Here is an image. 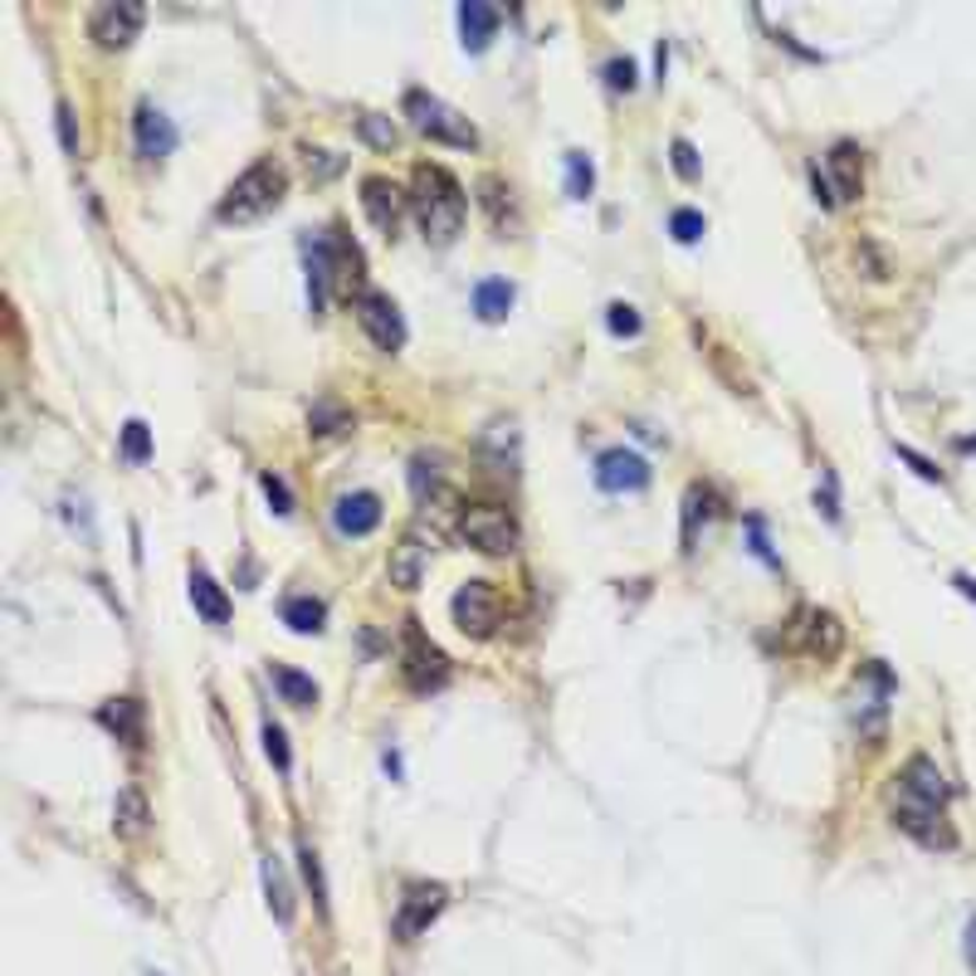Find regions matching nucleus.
I'll return each mask as SVG.
<instances>
[{"label":"nucleus","instance_id":"obj_1","mask_svg":"<svg viewBox=\"0 0 976 976\" xmlns=\"http://www.w3.org/2000/svg\"><path fill=\"white\" fill-rule=\"evenodd\" d=\"M411 200H415L425 240L449 245L454 235L464 230V210H469V200H464V186L445 172V166H415V196Z\"/></svg>","mask_w":976,"mask_h":976},{"label":"nucleus","instance_id":"obj_2","mask_svg":"<svg viewBox=\"0 0 976 976\" xmlns=\"http://www.w3.org/2000/svg\"><path fill=\"white\" fill-rule=\"evenodd\" d=\"M283 191H289V172H283L274 156H264V162H254L230 191H225L220 220H235V225H240V220H259L264 210L279 206Z\"/></svg>","mask_w":976,"mask_h":976},{"label":"nucleus","instance_id":"obj_3","mask_svg":"<svg viewBox=\"0 0 976 976\" xmlns=\"http://www.w3.org/2000/svg\"><path fill=\"white\" fill-rule=\"evenodd\" d=\"M459 532L484 557H508V552H518V538H523V532H518V518L498 503H469L459 513Z\"/></svg>","mask_w":976,"mask_h":976},{"label":"nucleus","instance_id":"obj_4","mask_svg":"<svg viewBox=\"0 0 976 976\" xmlns=\"http://www.w3.org/2000/svg\"><path fill=\"white\" fill-rule=\"evenodd\" d=\"M405 118L415 122V132H425V138H435V142H449V147H474V142H479L474 122L464 118V112H454L445 98L425 94V88H411V94H405Z\"/></svg>","mask_w":976,"mask_h":976},{"label":"nucleus","instance_id":"obj_5","mask_svg":"<svg viewBox=\"0 0 976 976\" xmlns=\"http://www.w3.org/2000/svg\"><path fill=\"white\" fill-rule=\"evenodd\" d=\"M445 899H449L445 883H425V879L405 883V889H401V903H395V937H401V942H415L440 913H445Z\"/></svg>","mask_w":976,"mask_h":976},{"label":"nucleus","instance_id":"obj_6","mask_svg":"<svg viewBox=\"0 0 976 976\" xmlns=\"http://www.w3.org/2000/svg\"><path fill=\"white\" fill-rule=\"evenodd\" d=\"M893 825H899L903 835H913L923 849H952V845H957V835H952V825H947V815H942V805L893 796Z\"/></svg>","mask_w":976,"mask_h":976},{"label":"nucleus","instance_id":"obj_7","mask_svg":"<svg viewBox=\"0 0 976 976\" xmlns=\"http://www.w3.org/2000/svg\"><path fill=\"white\" fill-rule=\"evenodd\" d=\"M454 626H459L464 635H474V640H488L498 626V610H503V600H498L494 582H464L459 592H454Z\"/></svg>","mask_w":976,"mask_h":976},{"label":"nucleus","instance_id":"obj_8","mask_svg":"<svg viewBox=\"0 0 976 976\" xmlns=\"http://www.w3.org/2000/svg\"><path fill=\"white\" fill-rule=\"evenodd\" d=\"M357 323L367 327V337L377 343L381 351H401L405 343V323H401V308L386 299L381 289H361L357 293Z\"/></svg>","mask_w":976,"mask_h":976},{"label":"nucleus","instance_id":"obj_9","mask_svg":"<svg viewBox=\"0 0 976 976\" xmlns=\"http://www.w3.org/2000/svg\"><path fill=\"white\" fill-rule=\"evenodd\" d=\"M449 679V660L445 650H435V644L425 640V635L415 630V620L405 626V684L420 688V694H430V688H440Z\"/></svg>","mask_w":976,"mask_h":976},{"label":"nucleus","instance_id":"obj_10","mask_svg":"<svg viewBox=\"0 0 976 976\" xmlns=\"http://www.w3.org/2000/svg\"><path fill=\"white\" fill-rule=\"evenodd\" d=\"M142 20H147L142 6H132V0H112V6L94 10V25H88V30H94V40L104 44V50H122V44L138 40Z\"/></svg>","mask_w":976,"mask_h":976},{"label":"nucleus","instance_id":"obj_11","mask_svg":"<svg viewBox=\"0 0 976 976\" xmlns=\"http://www.w3.org/2000/svg\"><path fill=\"white\" fill-rule=\"evenodd\" d=\"M596 484L606 488V494H635V488L650 484V464L635 449H606L596 459Z\"/></svg>","mask_w":976,"mask_h":976},{"label":"nucleus","instance_id":"obj_12","mask_svg":"<svg viewBox=\"0 0 976 976\" xmlns=\"http://www.w3.org/2000/svg\"><path fill=\"white\" fill-rule=\"evenodd\" d=\"M899 787H893V796H908V801H928V805H942L947 801V777H942V767L933 762V757H908L899 777Z\"/></svg>","mask_w":976,"mask_h":976},{"label":"nucleus","instance_id":"obj_13","mask_svg":"<svg viewBox=\"0 0 976 976\" xmlns=\"http://www.w3.org/2000/svg\"><path fill=\"white\" fill-rule=\"evenodd\" d=\"M361 206H367V215H371V225L391 240L395 230H401V215H405V200H401V191L391 186L386 176H367L361 181Z\"/></svg>","mask_w":976,"mask_h":976},{"label":"nucleus","instance_id":"obj_14","mask_svg":"<svg viewBox=\"0 0 976 976\" xmlns=\"http://www.w3.org/2000/svg\"><path fill=\"white\" fill-rule=\"evenodd\" d=\"M333 523L343 538H367L371 528L381 523V498L367 494V488H357V494H343L333 503Z\"/></svg>","mask_w":976,"mask_h":976},{"label":"nucleus","instance_id":"obj_15","mask_svg":"<svg viewBox=\"0 0 976 976\" xmlns=\"http://www.w3.org/2000/svg\"><path fill=\"white\" fill-rule=\"evenodd\" d=\"M132 122H138V152L147 156V162H162V156L176 147V128H172V118H166L162 108L142 104Z\"/></svg>","mask_w":976,"mask_h":976},{"label":"nucleus","instance_id":"obj_16","mask_svg":"<svg viewBox=\"0 0 976 976\" xmlns=\"http://www.w3.org/2000/svg\"><path fill=\"white\" fill-rule=\"evenodd\" d=\"M825 176H831L835 200H859L865 191V172H859V147L855 142H839L831 156H825Z\"/></svg>","mask_w":976,"mask_h":976},{"label":"nucleus","instance_id":"obj_17","mask_svg":"<svg viewBox=\"0 0 976 976\" xmlns=\"http://www.w3.org/2000/svg\"><path fill=\"white\" fill-rule=\"evenodd\" d=\"M801 644L805 654H821V660H835L839 644H845V630L831 610H805L801 616Z\"/></svg>","mask_w":976,"mask_h":976},{"label":"nucleus","instance_id":"obj_18","mask_svg":"<svg viewBox=\"0 0 976 976\" xmlns=\"http://www.w3.org/2000/svg\"><path fill=\"white\" fill-rule=\"evenodd\" d=\"M386 572H391V586H401V592H415L420 576H425V542H420L415 532H405V538L391 547V562H386Z\"/></svg>","mask_w":976,"mask_h":976},{"label":"nucleus","instance_id":"obj_19","mask_svg":"<svg viewBox=\"0 0 976 976\" xmlns=\"http://www.w3.org/2000/svg\"><path fill=\"white\" fill-rule=\"evenodd\" d=\"M98 723H104L108 733H118V742H142V703L138 698H108L104 708H98Z\"/></svg>","mask_w":976,"mask_h":976},{"label":"nucleus","instance_id":"obj_20","mask_svg":"<svg viewBox=\"0 0 976 976\" xmlns=\"http://www.w3.org/2000/svg\"><path fill=\"white\" fill-rule=\"evenodd\" d=\"M147 821H152V811H147V796L138 787H122L118 791V805H112V831H118L122 839H138L147 835Z\"/></svg>","mask_w":976,"mask_h":976},{"label":"nucleus","instance_id":"obj_21","mask_svg":"<svg viewBox=\"0 0 976 976\" xmlns=\"http://www.w3.org/2000/svg\"><path fill=\"white\" fill-rule=\"evenodd\" d=\"M498 30V10L484 6V0H464L459 6V35H464V50H484Z\"/></svg>","mask_w":976,"mask_h":976},{"label":"nucleus","instance_id":"obj_22","mask_svg":"<svg viewBox=\"0 0 976 976\" xmlns=\"http://www.w3.org/2000/svg\"><path fill=\"white\" fill-rule=\"evenodd\" d=\"M518 303V289L508 279H484L479 289H474V313L484 317V323H503L508 313H513Z\"/></svg>","mask_w":976,"mask_h":976},{"label":"nucleus","instance_id":"obj_23","mask_svg":"<svg viewBox=\"0 0 976 976\" xmlns=\"http://www.w3.org/2000/svg\"><path fill=\"white\" fill-rule=\"evenodd\" d=\"M191 606H196L210 626H225V620H230V600H225V592L215 586L210 572H191Z\"/></svg>","mask_w":976,"mask_h":976},{"label":"nucleus","instance_id":"obj_24","mask_svg":"<svg viewBox=\"0 0 976 976\" xmlns=\"http://www.w3.org/2000/svg\"><path fill=\"white\" fill-rule=\"evenodd\" d=\"M323 620H327L323 600H313V596H293V600H283V626H289V630L317 635V630H323Z\"/></svg>","mask_w":976,"mask_h":976},{"label":"nucleus","instance_id":"obj_25","mask_svg":"<svg viewBox=\"0 0 976 976\" xmlns=\"http://www.w3.org/2000/svg\"><path fill=\"white\" fill-rule=\"evenodd\" d=\"M264 893H269V908H274L279 923H293V889H289V879H283L274 855L264 859Z\"/></svg>","mask_w":976,"mask_h":976},{"label":"nucleus","instance_id":"obj_26","mask_svg":"<svg viewBox=\"0 0 976 976\" xmlns=\"http://www.w3.org/2000/svg\"><path fill=\"white\" fill-rule=\"evenodd\" d=\"M274 684H279V694L293 703V708H313L317 703V684L313 679H303L299 669H289V664H274Z\"/></svg>","mask_w":976,"mask_h":976},{"label":"nucleus","instance_id":"obj_27","mask_svg":"<svg viewBox=\"0 0 976 976\" xmlns=\"http://www.w3.org/2000/svg\"><path fill=\"white\" fill-rule=\"evenodd\" d=\"M596 186V172H592V156L586 152H566V196L572 200H586Z\"/></svg>","mask_w":976,"mask_h":976},{"label":"nucleus","instance_id":"obj_28","mask_svg":"<svg viewBox=\"0 0 976 976\" xmlns=\"http://www.w3.org/2000/svg\"><path fill=\"white\" fill-rule=\"evenodd\" d=\"M698 518H713V494L708 488H688V503H684V542L694 552V538H698Z\"/></svg>","mask_w":976,"mask_h":976},{"label":"nucleus","instance_id":"obj_29","mask_svg":"<svg viewBox=\"0 0 976 976\" xmlns=\"http://www.w3.org/2000/svg\"><path fill=\"white\" fill-rule=\"evenodd\" d=\"M308 425H313V435H323V440L327 435H343V430H347V411L337 401H317L313 415H308Z\"/></svg>","mask_w":976,"mask_h":976},{"label":"nucleus","instance_id":"obj_30","mask_svg":"<svg viewBox=\"0 0 976 976\" xmlns=\"http://www.w3.org/2000/svg\"><path fill=\"white\" fill-rule=\"evenodd\" d=\"M411 488H415L420 503L440 494V469H435V459H425V454H420V459L411 464Z\"/></svg>","mask_w":976,"mask_h":976},{"label":"nucleus","instance_id":"obj_31","mask_svg":"<svg viewBox=\"0 0 976 976\" xmlns=\"http://www.w3.org/2000/svg\"><path fill=\"white\" fill-rule=\"evenodd\" d=\"M669 230H674L679 245H698V240H703V215H698V210H674Z\"/></svg>","mask_w":976,"mask_h":976},{"label":"nucleus","instance_id":"obj_32","mask_svg":"<svg viewBox=\"0 0 976 976\" xmlns=\"http://www.w3.org/2000/svg\"><path fill=\"white\" fill-rule=\"evenodd\" d=\"M122 449H128V459H147V449H152V435H147L142 420H128V425H122Z\"/></svg>","mask_w":976,"mask_h":976},{"label":"nucleus","instance_id":"obj_33","mask_svg":"<svg viewBox=\"0 0 976 976\" xmlns=\"http://www.w3.org/2000/svg\"><path fill=\"white\" fill-rule=\"evenodd\" d=\"M606 313H610V317H606L610 333H620V337H635V333H640V313H635L630 303H610Z\"/></svg>","mask_w":976,"mask_h":976},{"label":"nucleus","instance_id":"obj_34","mask_svg":"<svg viewBox=\"0 0 976 976\" xmlns=\"http://www.w3.org/2000/svg\"><path fill=\"white\" fill-rule=\"evenodd\" d=\"M299 859H303V879H308L313 899H317V903H327V889H323V869H317V855H313L308 845H303V855H299Z\"/></svg>","mask_w":976,"mask_h":976},{"label":"nucleus","instance_id":"obj_35","mask_svg":"<svg viewBox=\"0 0 976 976\" xmlns=\"http://www.w3.org/2000/svg\"><path fill=\"white\" fill-rule=\"evenodd\" d=\"M361 132H367V142H377V147H391L395 142V128L386 118H377V112H367L361 118Z\"/></svg>","mask_w":976,"mask_h":976},{"label":"nucleus","instance_id":"obj_36","mask_svg":"<svg viewBox=\"0 0 976 976\" xmlns=\"http://www.w3.org/2000/svg\"><path fill=\"white\" fill-rule=\"evenodd\" d=\"M264 752H269V762H274L279 771H289V742H283V733L269 723L264 728Z\"/></svg>","mask_w":976,"mask_h":976},{"label":"nucleus","instance_id":"obj_37","mask_svg":"<svg viewBox=\"0 0 976 976\" xmlns=\"http://www.w3.org/2000/svg\"><path fill=\"white\" fill-rule=\"evenodd\" d=\"M264 494H269V503H274V513H293V498H289V488H283V479L279 474H264Z\"/></svg>","mask_w":976,"mask_h":976},{"label":"nucleus","instance_id":"obj_38","mask_svg":"<svg viewBox=\"0 0 976 976\" xmlns=\"http://www.w3.org/2000/svg\"><path fill=\"white\" fill-rule=\"evenodd\" d=\"M674 172H679V176H688V181L698 176V152H694V147H688L684 138L674 142Z\"/></svg>","mask_w":976,"mask_h":976},{"label":"nucleus","instance_id":"obj_39","mask_svg":"<svg viewBox=\"0 0 976 976\" xmlns=\"http://www.w3.org/2000/svg\"><path fill=\"white\" fill-rule=\"evenodd\" d=\"M610 88H616V94H630V88H635V59H616V64H610Z\"/></svg>","mask_w":976,"mask_h":976},{"label":"nucleus","instance_id":"obj_40","mask_svg":"<svg viewBox=\"0 0 976 976\" xmlns=\"http://www.w3.org/2000/svg\"><path fill=\"white\" fill-rule=\"evenodd\" d=\"M59 138H64V147H69V152H78V138H74V112H69V104H59Z\"/></svg>","mask_w":976,"mask_h":976},{"label":"nucleus","instance_id":"obj_41","mask_svg":"<svg viewBox=\"0 0 976 976\" xmlns=\"http://www.w3.org/2000/svg\"><path fill=\"white\" fill-rule=\"evenodd\" d=\"M899 454H903V459H908V464H913V469H918V474H923V479H942V474H937V469H933V464H928V459H923V454H913V449H908V445H899Z\"/></svg>","mask_w":976,"mask_h":976},{"label":"nucleus","instance_id":"obj_42","mask_svg":"<svg viewBox=\"0 0 976 976\" xmlns=\"http://www.w3.org/2000/svg\"><path fill=\"white\" fill-rule=\"evenodd\" d=\"M952 586H957V592H962V596H967V600H976V582H972V576H967V572H957V576H952Z\"/></svg>","mask_w":976,"mask_h":976},{"label":"nucleus","instance_id":"obj_43","mask_svg":"<svg viewBox=\"0 0 976 976\" xmlns=\"http://www.w3.org/2000/svg\"><path fill=\"white\" fill-rule=\"evenodd\" d=\"M967 957H972V967H976V918L967 923Z\"/></svg>","mask_w":976,"mask_h":976}]
</instances>
